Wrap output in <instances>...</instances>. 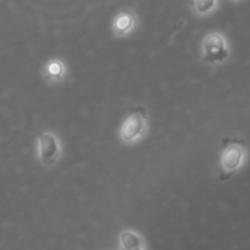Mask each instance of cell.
Instances as JSON below:
<instances>
[{
    "mask_svg": "<svg viewBox=\"0 0 250 250\" xmlns=\"http://www.w3.org/2000/svg\"><path fill=\"white\" fill-rule=\"evenodd\" d=\"M243 158V144L238 140H225V150L221 158V172L220 179L226 180L234 173L239 167Z\"/></svg>",
    "mask_w": 250,
    "mask_h": 250,
    "instance_id": "obj_1",
    "label": "cell"
},
{
    "mask_svg": "<svg viewBox=\"0 0 250 250\" xmlns=\"http://www.w3.org/2000/svg\"><path fill=\"white\" fill-rule=\"evenodd\" d=\"M146 112L143 107H138L131 112L129 118L124 122L120 130V136L124 141H130L139 135L145 128Z\"/></svg>",
    "mask_w": 250,
    "mask_h": 250,
    "instance_id": "obj_2",
    "label": "cell"
},
{
    "mask_svg": "<svg viewBox=\"0 0 250 250\" xmlns=\"http://www.w3.org/2000/svg\"><path fill=\"white\" fill-rule=\"evenodd\" d=\"M204 50H205V58L208 62H221L228 57L225 40L216 33L206 37L204 42Z\"/></svg>",
    "mask_w": 250,
    "mask_h": 250,
    "instance_id": "obj_3",
    "label": "cell"
},
{
    "mask_svg": "<svg viewBox=\"0 0 250 250\" xmlns=\"http://www.w3.org/2000/svg\"><path fill=\"white\" fill-rule=\"evenodd\" d=\"M41 160L44 165H52L58 155L57 140L49 134H42L40 136Z\"/></svg>",
    "mask_w": 250,
    "mask_h": 250,
    "instance_id": "obj_4",
    "label": "cell"
},
{
    "mask_svg": "<svg viewBox=\"0 0 250 250\" xmlns=\"http://www.w3.org/2000/svg\"><path fill=\"white\" fill-rule=\"evenodd\" d=\"M120 242H122V247L124 250H131L135 248L141 247V239L134 233L129 232V230H124L120 235Z\"/></svg>",
    "mask_w": 250,
    "mask_h": 250,
    "instance_id": "obj_5",
    "label": "cell"
},
{
    "mask_svg": "<svg viewBox=\"0 0 250 250\" xmlns=\"http://www.w3.org/2000/svg\"><path fill=\"white\" fill-rule=\"evenodd\" d=\"M115 25L119 28L120 31L128 30L131 25H133V18H131L130 14L123 13L118 16V19L115 20Z\"/></svg>",
    "mask_w": 250,
    "mask_h": 250,
    "instance_id": "obj_6",
    "label": "cell"
},
{
    "mask_svg": "<svg viewBox=\"0 0 250 250\" xmlns=\"http://www.w3.org/2000/svg\"><path fill=\"white\" fill-rule=\"evenodd\" d=\"M213 4H215V0H196L195 5L199 13H206L212 8Z\"/></svg>",
    "mask_w": 250,
    "mask_h": 250,
    "instance_id": "obj_7",
    "label": "cell"
},
{
    "mask_svg": "<svg viewBox=\"0 0 250 250\" xmlns=\"http://www.w3.org/2000/svg\"><path fill=\"white\" fill-rule=\"evenodd\" d=\"M48 70H49V73L52 74V75L58 76L60 73H62V66H60L59 62H53V64H50Z\"/></svg>",
    "mask_w": 250,
    "mask_h": 250,
    "instance_id": "obj_8",
    "label": "cell"
},
{
    "mask_svg": "<svg viewBox=\"0 0 250 250\" xmlns=\"http://www.w3.org/2000/svg\"><path fill=\"white\" fill-rule=\"evenodd\" d=\"M131 250H143V249H141V248L139 247V248H135V249H131Z\"/></svg>",
    "mask_w": 250,
    "mask_h": 250,
    "instance_id": "obj_9",
    "label": "cell"
}]
</instances>
